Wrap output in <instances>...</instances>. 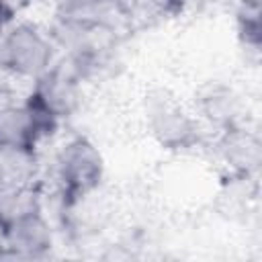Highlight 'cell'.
I'll list each match as a JSON object with an SVG mask.
<instances>
[{"label":"cell","mask_w":262,"mask_h":262,"mask_svg":"<svg viewBox=\"0 0 262 262\" xmlns=\"http://www.w3.org/2000/svg\"><path fill=\"white\" fill-rule=\"evenodd\" d=\"M49 39L29 23L8 27L0 37V68L18 78H39L51 68Z\"/></svg>","instance_id":"6da1fadb"},{"label":"cell","mask_w":262,"mask_h":262,"mask_svg":"<svg viewBox=\"0 0 262 262\" xmlns=\"http://www.w3.org/2000/svg\"><path fill=\"white\" fill-rule=\"evenodd\" d=\"M237 25L239 35L246 41V45L258 47L260 43V6L258 0H246L237 12Z\"/></svg>","instance_id":"8fae6325"},{"label":"cell","mask_w":262,"mask_h":262,"mask_svg":"<svg viewBox=\"0 0 262 262\" xmlns=\"http://www.w3.org/2000/svg\"><path fill=\"white\" fill-rule=\"evenodd\" d=\"M221 149H223L225 160L239 170L258 166V141L254 137H250L248 133L227 129V133L221 141Z\"/></svg>","instance_id":"9c48e42d"},{"label":"cell","mask_w":262,"mask_h":262,"mask_svg":"<svg viewBox=\"0 0 262 262\" xmlns=\"http://www.w3.org/2000/svg\"><path fill=\"white\" fill-rule=\"evenodd\" d=\"M196 111L203 119L215 125H231L235 113H237V96L231 88L211 82L203 86L196 94Z\"/></svg>","instance_id":"52a82bcc"},{"label":"cell","mask_w":262,"mask_h":262,"mask_svg":"<svg viewBox=\"0 0 262 262\" xmlns=\"http://www.w3.org/2000/svg\"><path fill=\"white\" fill-rule=\"evenodd\" d=\"M10 20H12V8L8 6L6 0H0V37L10 27Z\"/></svg>","instance_id":"7c38bea8"},{"label":"cell","mask_w":262,"mask_h":262,"mask_svg":"<svg viewBox=\"0 0 262 262\" xmlns=\"http://www.w3.org/2000/svg\"><path fill=\"white\" fill-rule=\"evenodd\" d=\"M57 180L68 196H84L94 190L104 172L100 151L86 137L68 141L57 154Z\"/></svg>","instance_id":"7a4b0ae2"},{"label":"cell","mask_w":262,"mask_h":262,"mask_svg":"<svg viewBox=\"0 0 262 262\" xmlns=\"http://www.w3.org/2000/svg\"><path fill=\"white\" fill-rule=\"evenodd\" d=\"M145 119L149 133L162 147L186 149L196 141L194 119L166 94H158L147 100Z\"/></svg>","instance_id":"3957f363"},{"label":"cell","mask_w":262,"mask_h":262,"mask_svg":"<svg viewBox=\"0 0 262 262\" xmlns=\"http://www.w3.org/2000/svg\"><path fill=\"white\" fill-rule=\"evenodd\" d=\"M35 211H41L39 199L29 184L0 188V229Z\"/></svg>","instance_id":"ba28073f"},{"label":"cell","mask_w":262,"mask_h":262,"mask_svg":"<svg viewBox=\"0 0 262 262\" xmlns=\"http://www.w3.org/2000/svg\"><path fill=\"white\" fill-rule=\"evenodd\" d=\"M57 121L37 108L33 102L20 106L8 104L0 108V147H29L35 149L37 141L55 129Z\"/></svg>","instance_id":"277c9868"},{"label":"cell","mask_w":262,"mask_h":262,"mask_svg":"<svg viewBox=\"0 0 262 262\" xmlns=\"http://www.w3.org/2000/svg\"><path fill=\"white\" fill-rule=\"evenodd\" d=\"M194 2H199L201 6H219L223 0H194Z\"/></svg>","instance_id":"4fadbf2b"},{"label":"cell","mask_w":262,"mask_h":262,"mask_svg":"<svg viewBox=\"0 0 262 262\" xmlns=\"http://www.w3.org/2000/svg\"><path fill=\"white\" fill-rule=\"evenodd\" d=\"M106 2H115V0H106Z\"/></svg>","instance_id":"5bb4252c"},{"label":"cell","mask_w":262,"mask_h":262,"mask_svg":"<svg viewBox=\"0 0 262 262\" xmlns=\"http://www.w3.org/2000/svg\"><path fill=\"white\" fill-rule=\"evenodd\" d=\"M78 74L68 68H49L45 74L35 78V88L29 96L37 108L51 119L59 121L68 117L78 104Z\"/></svg>","instance_id":"8992f818"},{"label":"cell","mask_w":262,"mask_h":262,"mask_svg":"<svg viewBox=\"0 0 262 262\" xmlns=\"http://www.w3.org/2000/svg\"><path fill=\"white\" fill-rule=\"evenodd\" d=\"M53 4L63 20H94L106 0H53Z\"/></svg>","instance_id":"30bf717a"},{"label":"cell","mask_w":262,"mask_h":262,"mask_svg":"<svg viewBox=\"0 0 262 262\" xmlns=\"http://www.w3.org/2000/svg\"><path fill=\"white\" fill-rule=\"evenodd\" d=\"M2 239V258L10 260H29V258H41L51 250L53 237L47 221L43 219L41 211L29 213L6 227L0 229Z\"/></svg>","instance_id":"5b68a950"}]
</instances>
